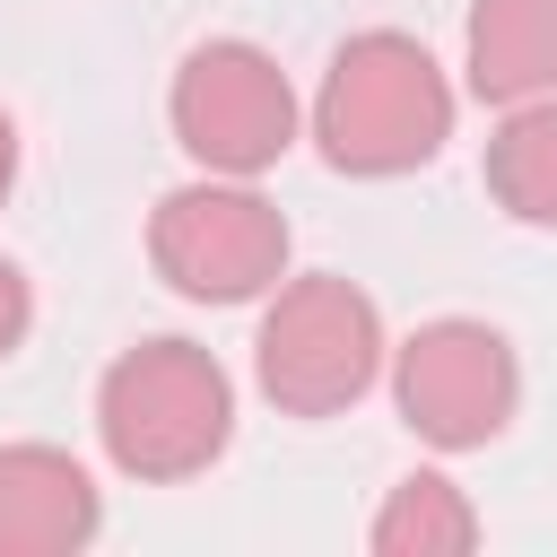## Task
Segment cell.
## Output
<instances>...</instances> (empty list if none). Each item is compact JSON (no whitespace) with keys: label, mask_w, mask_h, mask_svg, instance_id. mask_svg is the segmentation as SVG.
<instances>
[{"label":"cell","mask_w":557,"mask_h":557,"mask_svg":"<svg viewBox=\"0 0 557 557\" xmlns=\"http://www.w3.org/2000/svg\"><path fill=\"white\" fill-rule=\"evenodd\" d=\"M26 331H35V287H26V270L0 252V357H17Z\"/></svg>","instance_id":"cell-11"},{"label":"cell","mask_w":557,"mask_h":557,"mask_svg":"<svg viewBox=\"0 0 557 557\" xmlns=\"http://www.w3.org/2000/svg\"><path fill=\"white\" fill-rule=\"evenodd\" d=\"M313 148L331 174H357V183H392V174H418L444 157L453 139V78L444 61L400 35V26H366L331 52L322 87H313Z\"/></svg>","instance_id":"cell-1"},{"label":"cell","mask_w":557,"mask_h":557,"mask_svg":"<svg viewBox=\"0 0 557 557\" xmlns=\"http://www.w3.org/2000/svg\"><path fill=\"white\" fill-rule=\"evenodd\" d=\"M461 70L479 104H531L557 96V0H470Z\"/></svg>","instance_id":"cell-8"},{"label":"cell","mask_w":557,"mask_h":557,"mask_svg":"<svg viewBox=\"0 0 557 557\" xmlns=\"http://www.w3.org/2000/svg\"><path fill=\"white\" fill-rule=\"evenodd\" d=\"M366 548H374V557H461V548H479V505H470L444 470H409V479L374 505Z\"/></svg>","instance_id":"cell-10"},{"label":"cell","mask_w":557,"mask_h":557,"mask_svg":"<svg viewBox=\"0 0 557 557\" xmlns=\"http://www.w3.org/2000/svg\"><path fill=\"white\" fill-rule=\"evenodd\" d=\"M383 366H392V409H400V426H409L418 444H435V453H479V444H496V435L513 426V409H522V357H513V339H505L496 322H479V313H435V322H418Z\"/></svg>","instance_id":"cell-6"},{"label":"cell","mask_w":557,"mask_h":557,"mask_svg":"<svg viewBox=\"0 0 557 557\" xmlns=\"http://www.w3.org/2000/svg\"><path fill=\"white\" fill-rule=\"evenodd\" d=\"M104 531V496L61 444H0V557H78Z\"/></svg>","instance_id":"cell-7"},{"label":"cell","mask_w":557,"mask_h":557,"mask_svg":"<svg viewBox=\"0 0 557 557\" xmlns=\"http://www.w3.org/2000/svg\"><path fill=\"white\" fill-rule=\"evenodd\" d=\"M392 339H383V313L357 278L339 270H305V278H278L270 305H261V331H252V383L278 418H339L374 392Z\"/></svg>","instance_id":"cell-3"},{"label":"cell","mask_w":557,"mask_h":557,"mask_svg":"<svg viewBox=\"0 0 557 557\" xmlns=\"http://www.w3.org/2000/svg\"><path fill=\"white\" fill-rule=\"evenodd\" d=\"M287 218L244 174H191L148 209V270L191 305H252L287 278Z\"/></svg>","instance_id":"cell-4"},{"label":"cell","mask_w":557,"mask_h":557,"mask_svg":"<svg viewBox=\"0 0 557 557\" xmlns=\"http://www.w3.org/2000/svg\"><path fill=\"white\" fill-rule=\"evenodd\" d=\"M96 444L139 487L200 479L235 444V374L200 339H139L96 383Z\"/></svg>","instance_id":"cell-2"},{"label":"cell","mask_w":557,"mask_h":557,"mask_svg":"<svg viewBox=\"0 0 557 557\" xmlns=\"http://www.w3.org/2000/svg\"><path fill=\"white\" fill-rule=\"evenodd\" d=\"M17 191V113L0 104V200Z\"/></svg>","instance_id":"cell-12"},{"label":"cell","mask_w":557,"mask_h":557,"mask_svg":"<svg viewBox=\"0 0 557 557\" xmlns=\"http://www.w3.org/2000/svg\"><path fill=\"white\" fill-rule=\"evenodd\" d=\"M165 122H174V148H183L200 174H244V183H261V174L296 148L305 104H296L287 70H278L261 44L209 35V44L183 52V70H174V87H165Z\"/></svg>","instance_id":"cell-5"},{"label":"cell","mask_w":557,"mask_h":557,"mask_svg":"<svg viewBox=\"0 0 557 557\" xmlns=\"http://www.w3.org/2000/svg\"><path fill=\"white\" fill-rule=\"evenodd\" d=\"M479 174H487V200H496L513 226L557 235V96L505 104V122L487 131Z\"/></svg>","instance_id":"cell-9"}]
</instances>
